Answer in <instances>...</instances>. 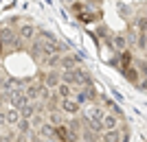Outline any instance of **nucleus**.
I'll use <instances>...</instances> for the list:
<instances>
[{
    "mask_svg": "<svg viewBox=\"0 0 147 142\" xmlns=\"http://www.w3.org/2000/svg\"><path fill=\"white\" fill-rule=\"evenodd\" d=\"M0 35H2V42H5V50L7 53L22 48V37H20L18 31H13L11 26H0Z\"/></svg>",
    "mask_w": 147,
    "mask_h": 142,
    "instance_id": "1",
    "label": "nucleus"
},
{
    "mask_svg": "<svg viewBox=\"0 0 147 142\" xmlns=\"http://www.w3.org/2000/svg\"><path fill=\"white\" fill-rule=\"evenodd\" d=\"M75 99L79 101L81 105H84V103H94V101H99V92H97V87L92 85V81H88L86 85L75 94Z\"/></svg>",
    "mask_w": 147,
    "mask_h": 142,
    "instance_id": "2",
    "label": "nucleus"
},
{
    "mask_svg": "<svg viewBox=\"0 0 147 142\" xmlns=\"http://www.w3.org/2000/svg\"><path fill=\"white\" fill-rule=\"evenodd\" d=\"M59 109L64 111V114H68V116H79V111H81V103L77 99H61L59 103Z\"/></svg>",
    "mask_w": 147,
    "mask_h": 142,
    "instance_id": "3",
    "label": "nucleus"
},
{
    "mask_svg": "<svg viewBox=\"0 0 147 142\" xmlns=\"http://www.w3.org/2000/svg\"><path fill=\"white\" fill-rule=\"evenodd\" d=\"M42 83L46 87H57L61 83V70H49L42 74Z\"/></svg>",
    "mask_w": 147,
    "mask_h": 142,
    "instance_id": "4",
    "label": "nucleus"
},
{
    "mask_svg": "<svg viewBox=\"0 0 147 142\" xmlns=\"http://www.w3.org/2000/svg\"><path fill=\"white\" fill-rule=\"evenodd\" d=\"M79 61H81V55H61V59H59V68L61 70H73V68H77L79 66Z\"/></svg>",
    "mask_w": 147,
    "mask_h": 142,
    "instance_id": "5",
    "label": "nucleus"
},
{
    "mask_svg": "<svg viewBox=\"0 0 147 142\" xmlns=\"http://www.w3.org/2000/svg\"><path fill=\"white\" fill-rule=\"evenodd\" d=\"M9 103H11V107H24L26 103H31V99L26 96L24 90H16V92H11V99H9Z\"/></svg>",
    "mask_w": 147,
    "mask_h": 142,
    "instance_id": "6",
    "label": "nucleus"
},
{
    "mask_svg": "<svg viewBox=\"0 0 147 142\" xmlns=\"http://www.w3.org/2000/svg\"><path fill=\"white\" fill-rule=\"evenodd\" d=\"M103 107H99V105H92L86 109V114H84V120H97V123H101L103 120Z\"/></svg>",
    "mask_w": 147,
    "mask_h": 142,
    "instance_id": "7",
    "label": "nucleus"
},
{
    "mask_svg": "<svg viewBox=\"0 0 147 142\" xmlns=\"http://www.w3.org/2000/svg\"><path fill=\"white\" fill-rule=\"evenodd\" d=\"M119 118L121 116H117V114H112V111H108L103 116V131H110V129H119Z\"/></svg>",
    "mask_w": 147,
    "mask_h": 142,
    "instance_id": "8",
    "label": "nucleus"
},
{
    "mask_svg": "<svg viewBox=\"0 0 147 142\" xmlns=\"http://www.w3.org/2000/svg\"><path fill=\"white\" fill-rule=\"evenodd\" d=\"M66 127L73 131V133H77V136L81 138V131H84V118H77V116L68 118V120H66Z\"/></svg>",
    "mask_w": 147,
    "mask_h": 142,
    "instance_id": "9",
    "label": "nucleus"
},
{
    "mask_svg": "<svg viewBox=\"0 0 147 142\" xmlns=\"http://www.w3.org/2000/svg\"><path fill=\"white\" fill-rule=\"evenodd\" d=\"M42 87H44V83H29V85L24 87V92H26V96H29L31 101H37L40 94H42Z\"/></svg>",
    "mask_w": 147,
    "mask_h": 142,
    "instance_id": "10",
    "label": "nucleus"
},
{
    "mask_svg": "<svg viewBox=\"0 0 147 142\" xmlns=\"http://www.w3.org/2000/svg\"><path fill=\"white\" fill-rule=\"evenodd\" d=\"M55 92L59 94L61 99H73V96H75V87L70 85V83H64V81H61L59 85L55 87Z\"/></svg>",
    "mask_w": 147,
    "mask_h": 142,
    "instance_id": "11",
    "label": "nucleus"
},
{
    "mask_svg": "<svg viewBox=\"0 0 147 142\" xmlns=\"http://www.w3.org/2000/svg\"><path fill=\"white\" fill-rule=\"evenodd\" d=\"M40 136H44L46 140H57L55 138V125L53 123H42L40 125Z\"/></svg>",
    "mask_w": 147,
    "mask_h": 142,
    "instance_id": "12",
    "label": "nucleus"
},
{
    "mask_svg": "<svg viewBox=\"0 0 147 142\" xmlns=\"http://www.w3.org/2000/svg\"><path fill=\"white\" fill-rule=\"evenodd\" d=\"M18 33H20V37H22V39H31V42H33V37H35V33H37V29L33 24H22L18 29Z\"/></svg>",
    "mask_w": 147,
    "mask_h": 142,
    "instance_id": "13",
    "label": "nucleus"
},
{
    "mask_svg": "<svg viewBox=\"0 0 147 142\" xmlns=\"http://www.w3.org/2000/svg\"><path fill=\"white\" fill-rule=\"evenodd\" d=\"M99 142H121V133H119V129L103 131V133L99 136Z\"/></svg>",
    "mask_w": 147,
    "mask_h": 142,
    "instance_id": "14",
    "label": "nucleus"
},
{
    "mask_svg": "<svg viewBox=\"0 0 147 142\" xmlns=\"http://www.w3.org/2000/svg\"><path fill=\"white\" fill-rule=\"evenodd\" d=\"M31 127H33V123H31V118H20V123L16 125V129H18V133H22V136L31 133Z\"/></svg>",
    "mask_w": 147,
    "mask_h": 142,
    "instance_id": "15",
    "label": "nucleus"
},
{
    "mask_svg": "<svg viewBox=\"0 0 147 142\" xmlns=\"http://www.w3.org/2000/svg\"><path fill=\"white\" fill-rule=\"evenodd\" d=\"M20 118H22V114H20L18 107H11V109L7 111V125H18Z\"/></svg>",
    "mask_w": 147,
    "mask_h": 142,
    "instance_id": "16",
    "label": "nucleus"
},
{
    "mask_svg": "<svg viewBox=\"0 0 147 142\" xmlns=\"http://www.w3.org/2000/svg\"><path fill=\"white\" fill-rule=\"evenodd\" d=\"M20 114H22V118H33L37 114V105L35 103H26L24 107H20Z\"/></svg>",
    "mask_w": 147,
    "mask_h": 142,
    "instance_id": "17",
    "label": "nucleus"
},
{
    "mask_svg": "<svg viewBox=\"0 0 147 142\" xmlns=\"http://www.w3.org/2000/svg\"><path fill=\"white\" fill-rule=\"evenodd\" d=\"M49 114H51V123L55 125V127H57V125H64V123H66V118H64V116H66V114H64V111H61V109L49 111Z\"/></svg>",
    "mask_w": 147,
    "mask_h": 142,
    "instance_id": "18",
    "label": "nucleus"
},
{
    "mask_svg": "<svg viewBox=\"0 0 147 142\" xmlns=\"http://www.w3.org/2000/svg\"><path fill=\"white\" fill-rule=\"evenodd\" d=\"M61 81H64V83H70V85H77L75 68H73V70H61Z\"/></svg>",
    "mask_w": 147,
    "mask_h": 142,
    "instance_id": "19",
    "label": "nucleus"
},
{
    "mask_svg": "<svg viewBox=\"0 0 147 142\" xmlns=\"http://www.w3.org/2000/svg\"><path fill=\"white\" fill-rule=\"evenodd\" d=\"M110 42H112V46H114L117 50H125V46H127V39H125L123 35H114Z\"/></svg>",
    "mask_w": 147,
    "mask_h": 142,
    "instance_id": "20",
    "label": "nucleus"
},
{
    "mask_svg": "<svg viewBox=\"0 0 147 142\" xmlns=\"http://www.w3.org/2000/svg\"><path fill=\"white\" fill-rule=\"evenodd\" d=\"M123 74H125V79L127 81H132V83H138V72H136L134 68H123Z\"/></svg>",
    "mask_w": 147,
    "mask_h": 142,
    "instance_id": "21",
    "label": "nucleus"
},
{
    "mask_svg": "<svg viewBox=\"0 0 147 142\" xmlns=\"http://www.w3.org/2000/svg\"><path fill=\"white\" fill-rule=\"evenodd\" d=\"M31 142H49V140L44 136H40V133H33V136H31Z\"/></svg>",
    "mask_w": 147,
    "mask_h": 142,
    "instance_id": "22",
    "label": "nucleus"
},
{
    "mask_svg": "<svg viewBox=\"0 0 147 142\" xmlns=\"http://www.w3.org/2000/svg\"><path fill=\"white\" fill-rule=\"evenodd\" d=\"M7 125V111H0V127Z\"/></svg>",
    "mask_w": 147,
    "mask_h": 142,
    "instance_id": "23",
    "label": "nucleus"
},
{
    "mask_svg": "<svg viewBox=\"0 0 147 142\" xmlns=\"http://www.w3.org/2000/svg\"><path fill=\"white\" fill-rule=\"evenodd\" d=\"M138 66H141V72L147 74V61H138Z\"/></svg>",
    "mask_w": 147,
    "mask_h": 142,
    "instance_id": "24",
    "label": "nucleus"
},
{
    "mask_svg": "<svg viewBox=\"0 0 147 142\" xmlns=\"http://www.w3.org/2000/svg\"><path fill=\"white\" fill-rule=\"evenodd\" d=\"M81 2H86V5H94V7L101 5V0H81Z\"/></svg>",
    "mask_w": 147,
    "mask_h": 142,
    "instance_id": "25",
    "label": "nucleus"
},
{
    "mask_svg": "<svg viewBox=\"0 0 147 142\" xmlns=\"http://www.w3.org/2000/svg\"><path fill=\"white\" fill-rule=\"evenodd\" d=\"M136 85L141 87V90H147V79H145V81H138V83H136Z\"/></svg>",
    "mask_w": 147,
    "mask_h": 142,
    "instance_id": "26",
    "label": "nucleus"
},
{
    "mask_svg": "<svg viewBox=\"0 0 147 142\" xmlns=\"http://www.w3.org/2000/svg\"><path fill=\"white\" fill-rule=\"evenodd\" d=\"M5 81H7V79L2 77V72H0V90H2V85H5Z\"/></svg>",
    "mask_w": 147,
    "mask_h": 142,
    "instance_id": "27",
    "label": "nucleus"
},
{
    "mask_svg": "<svg viewBox=\"0 0 147 142\" xmlns=\"http://www.w3.org/2000/svg\"><path fill=\"white\" fill-rule=\"evenodd\" d=\"M64 2H68V5H73V2H75V0H64Z\"/></svg>",
    "mask_w": 147,
    "mask_h": 142,
    "instance_id": "28",
    "label": "nucleus"
},
{
    "mask_svg": "<svg viewBox=\"0 0 147 142\" xmlns=\"http://www.w3.org/2000/svg\"><path fill=\"white\" fill-rule=\"evenodd\" d=\"M2 103H5V99H2V96H0V105H2Z\"/></svg>",
    "mask_w": 147,
    "mask_h": 142,
    "instance_id": "29",
    "label": "nucleus"
},
{
    "mask_svg": "<svg viewBox=\"0 0 147 142\" xmlns=\"http://www.w3.org/2000/svg\"><path fill=\"white\" fill-rule=\"evenodd\" d=\"M77 142H86V140H81V138H79V140H77Z\"/></svg>",
    "mask_w": 147,
    "mask_h": 142,
    "instance_id": "30",
    "label": "nucleus"
},
{
    "mask_svg": "<svg viewBox=\"0 0 147 142\" xmlns=\"http://www.w3.org/2000/svg\"><path fill=\"white\" fill-rule=\"evenodd\" d=\"M145 15H147V7H145Z\"/></svg>",
    "mask_w": 147,
    "mask_h": 142,
    "instance_id": "31",
    "label": "nucleus"
}]
</instances>
